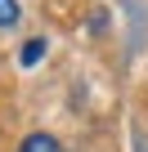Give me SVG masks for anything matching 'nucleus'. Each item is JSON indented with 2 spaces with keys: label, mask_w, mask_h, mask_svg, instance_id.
Wrapping results in <instances>:
<instances>
[{
  "label": "nucleus",
  "mask_w": 148,
  "mask_h": 152,
  "mask_svg": "<svg viewBox=\"0 0 148 152\" xmlns=\"http://www.w3.org/2000/svg\"><path fill=\"white\" fill-rule=\"evenodd\" d=\"M18 152H67L54 134H45V130H36V134H27L23 143H18Z\"/></svg>",
  "instance_id": "1"
},
{
  "label": "nucleus",
  "mask_w": 148,
  "mask_h": 152,
  "mask_svg": "<svg viewBox=\"0 0 148 152\" xmlns=\"http://www.w3.org/2000/svg\"><path fill=\"white\" fill-rule=\"evenodd\" d=\"M45 49H49V45H45L40 36H32V40H23V49H18V63H23V67H36V63L45 58Z\"/></svg>",
  "instance_id": "2"
},
{
  "label": "nucleus",
  "mask_w": 148,
  "mask_h": 152,
  "mask_svg": "<svg viewBox=\"0 0 148 152\" xmlns=\"http://www.w3.org/2000/svg\"><path fill=\"white\" fill-rule=\"evenodd\" d=\"M135 152H148V143H144V134L135 130Z\"/></svg>",
  "instance_id": "4"
},
{
  "label": "nucleus",
  "mask_w": 148,
  "mask_h": 152,
  "mask_svg": "<svg viewBox=\"0 0 148 152\" xmlns=\"http://www.w3.org/2000/svg\"><path fill=\"white\" fill-rule=\"evenodd\" d=\"M18 23H23V5L18 0H0V31H9Z\"/></svg>",
  "instance_id": "3"
}]
</instances>
